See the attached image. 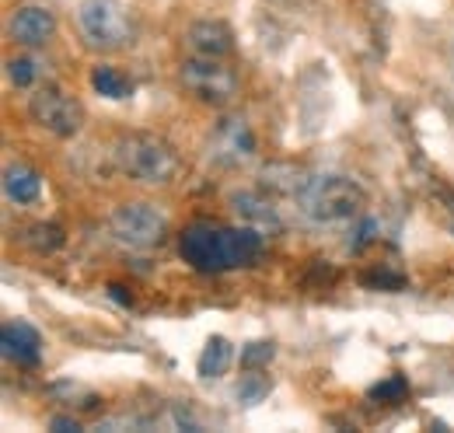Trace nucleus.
Returning <instances> with one entry per match:
<instances>
[{"label": "nucleus", "instance_id": "nucleus-2", "mask_svg": "<svg viewBox=\"0 0 454 433\" xmlns=\"http://www.w3.org/2000/svg\"><path fill=\"white\" fill-rule=\"evenodd\" d=\"M113 161L126 178L140 185H171L182 168L171 144L151 133H122L113 144Z\"/></svg>", "mask_w": 454, "mask_h": 433}, {"label": "nucleus", "instance_id": "nucleus-17", "mask_svg": "<svg viewBox=\"0 0 454 433\" xmlns=\"http://www.w3.org/2000/svg\"><path fill=\"white\" fill-rule=\"evenodd\" d=\"M25 241H28L39 256H43V252H57L59 245H63V231H59L57 224H35V227H28Z\"/></svg>", "mask_w": 454, "mask_h": 433}, {"label": "nucleus", "instance_id": "nucleus-10", "mask_svg": "<svg viewBox=\"0 0 454 433\" xmlns=\"http://www.w3.org/2000/svg\"><path fill=\"white\" fill-rule=\"evenodd\" d=\"M0 350H4L7 364L39 367V360H43V335H39V328L14 319V322H4V328H0Z\"/></svg>", "mask_w": 454, "mask_h": 433}, {"label": "nucleus", "instance_id": "nucleus-12", "mask_svg": "<svg viewBox=\"0 0 454 433\" xmlns=\"http://www.w3.org/2000/svg\"><path fill=\"white\" fill-rule=\"evenodd\" d=\"M231 210L241 216L248 227H259V231H280V210L277 203L259 193V189H241V193H231Z\"/></svg>", "mask_w": 454, "mask_h": 433}, {"label": "nucleus", "instance_id": "nucleus-14", "mask_svg": "<svg viewBox=\"0 0 454 433\" xmlns=\"http://www.w3.org/2000/svg\"><path fill=\"white\" fill-rule=\"evenodd\" d=\"M311 175L308 171H301V168H294V164H266L262 168V189H273V193H280V196H301V189H304V182H308Z\"/></svg>", "mask_w": 454, "mask_h": 433}, {"label": "nucleus", "instance_id": "nucleus-1", "mask_svg": "<svg viewBox=\"0 0 454 433\" xmlns=\"http://www.w3.org/2000/svg\"><path fill=\"white\" fill-rule=\"evenodd\" d=\"M262 248H266L262 231L248 227V224L227 227V224H214V220H196L178 238L182 259L196 272H231L255 266Z\"/></svg>", "mask_w": 454, "mask_h": 433}, {"label": "nucleus", "instance_id": "nucleus-5", "mask_svg": "<svg viewBox=\"0 0 454 433\" xmlns=\"http://www.w3.org/2000/svg\"><path fill=\"white\" fill-rule=\"evenodd\" d=\"M178 81L203 106H227L238 95V74L217 56H189L178 70Z\"/></svg>", "mask_w": 454, "mask_h": 433}, {"label": "nucleus", "instance_id": "nucleus-4", "mask_svg": "<svg viewBox=\"0 0 454 433\" xmlns=\"http://www.w3.org/2000/svg\"><path fill=\"white\" fill-rule=\"evenodd\" d=\"M77 32L88 50L119 53L133 43V11L126 0H81L77 4Z\"/></svg>", "mask_w": 454, "mask_h": 433}, {"label": "nucleus", "instance_id": "nucleus-21", "mask_svg": "<svg viewBox=\"0 0 454 433\" xmlns=\"http://www.w3.org/2000/svg\"><path fill=\"white\" fill-rule=\"evenodd\" d=\"M405 391H409L405 378H398L395 374V378L374 384V388H371V398H381V402H402V398H405Z\"/></svg>", "mask_w": 454, "mask_h": 433}, {"label": "nucleus", "instance_id": "nucleus-6", "mask_svg": "<svg viewBox=\"0 0 454 433\" xmlns=\"http://www.w3.org/2000/svg\"><path fill=\"white\" fill-rule=\"evenodd\" d=\"M109 231H113V238L119 245L137 248V252H147V248H154V245L165 241L168 220H165L161 210H154L151 203H122L109 216Z\"/></svg>", "mask_w": 454, "mask_h": 433}, {"label": "nucleus", "instance_id": "nucleus-19", "mask_svg": "<svg viewBox=\"0 0 454 433\" xmlns=\"http://www.w3.org/2000/svg\"><path fill=\"white\" fill-rule=\"evenodd\" d=\"M266 391H270V378L266 374H259V371H248L241 384H238V402H245V405H255V402H262L266 398Z\"/></svg>", "mask_w": 454, "mask_h": 433}, {"label": "nucleus", "instance_id": "nucleus-9", "mask_svg": "<svg viewBox=\"0 0 454 433\" xmlns=\"http://www.w3.org/2000/svg\"><path fill=\"white\" fill-rule=\"evenodd\" d=\"M7 35L18 43V46H28V50H39L46 46L53 35H57V14L50 7H39V4H25L11 14L7 21Z\"/></svg>", "mask_w": 454, "mask_h": 433}, {"label": "nucleus", "instance_id": "nucleus-3", "mask_svg": "<svg viewBox=\"0 0 454 433\" xmlns=\"http://www.w3.org/2000/svg\"><path fill=\"white\" fill-rule=\"evenodd\" d=\"M301 214L315 224H346L367 207V193L346 175H311L297 196Z\"/></svg>", "mask_w": 454, "mask_h": 433}, {"label": "nucleus", "instance_id": "nucleus-8", "mask_svg": "<svg viewBox=\"0 0 454 433\" xmlns=\"http://www.w3.org/2000/svg\"><path fill=\"white\" fill-rule=\"evenodd\" d=\"M255 147H259V140H255L248 119H241V115H227L210 133V158L224 168L248 164L255 158Z\"/></svg>", "mask_w": 454, "mask_h": 433}, {"label": "nucleus", "instance_id": "nucleus-7", "mask_svg": "<svg viewBox=\"0 0 454 433\" xmlns=\"http://www.w3.org/2000/svg\"><path fill=\"white\" fill-rule=\"evenodd\" d=\"M28 115L35 126L50 130L53 137H77L84 126V106L77 98H70L67 91H59L53 84L35 88V95L28 98Z\"/></svg>", "mask_w": 454, "mask_h": 433}, {"label": "nucleus", "instance_id": "nucleus-15", "mask_svg": "<svg viewBox=\"0 0 454 433\" xmlns=\"http://www.w3.org/2000/svg\"><path fill=\"white\" fill-rule=\"evenodd\" d=\"M91 88H95L102 98H109V102H122V98L133 95V81H129L119 67H106V63H98V67L91 70Z\"/></svg>", "mask_w": 454, "mask_h": 433}, {"label": "nucleus", "instance_id": "nucleus-22", "mask_svg": "<svg viewBox=\"0 0 454 433\" xmlns=\"http://www.w3.org/2000/svg\"><path fill=\"white\" fill-rule=\"evenodd\" d=\"M53 430H77V420H67V416H53V423H50Z\"/></svg>", "mask_w": 454, "mask_h": 433}, {"label": "nucleus", "instance_id": "nucleus-11", "mask_svg": "<svg viewBox=\"0 0 454 433\" xmlns=\"http://www.w3.org/2000/svg\"><path fill=\"white\" fill-rule=\"evenodd\" d=\"M182 39H185V50L192 56H217V59H224V56L234 50V32H231V25L217 21V18L192 21Z\"/></svg>", "mask_w": 454, "mask_h": 433}, {"label": "nucleus", "instance_id": "nucleus-18", "mask_svg": "<svg viewBox=\"0 0 454 433\" xmlns=\"http://www.w3.org/2000/svg\"><path fill=\"white\" fill-rule=\"evenodd\" d=\"M7 77H11L14 88H32L39 81V59H32V56L7 59Z\"/></svg>", "mask_w": 454, "mask_h": 433}, {"label": "nucleus", "instance_id": "nucleus-20", "mask_svg": "<svg viewBox=\"0 0 454 433\" xmlns=\"http://www.w3.org/2000/svg\"><path fill=\"white\" fill-rule=\"evenodd\" d=\"M277 357V346L273 342H248L245 350H241V367L245 371H259L262 364H270Z\"/></svg>", "mask_w": 454, "mask_h": 433}, {"label": "nucleus", "instance_id": "nucleus-16", "mask_svg": "<svg viewBox=\"0 0 454 433\" xmlns=\"http://www.w3.org/2000/svg\"><path fill=\"white\" fill-rule=\"evenodd\" d=\"M231 360H234L231 342H227L224 335H214V339H207V346H203V353H200L196 371H200V378H221V374H227Z\"/></svg>", "mask_w": 454, "mask_h": 433}, {"label": "nucleus", "instance_id": "nucleus-13", "mask_svg": "<svg viewBox=\"0 0 454 433\" xmlns=\"http://www.w3.org/2000/svg\"><path fill=\"white\" fill-rule=\"evenodd\" d=\"M4 196L18 207H28L43 196V175L32 164H7L4 171Z\"/></svg>", "mask_w": 454, "mask_h": 433}]
</instances>
